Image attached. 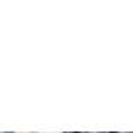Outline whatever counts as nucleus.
<instances>
[{
  "instance_id": "obj_1",
  "label": "nucleus",
  "mask_w": 133,
  "mask_h": 133,
  "mask_svg": "<svg viewBox=\"0 0 133 133\" xmlns=\"http://www.w3.org/2000/svg\"><path fill=\"white\" fill-rule=\"evenodd\" d=\"M6 133H12V132H6Z\"/></svg>"
}]
</instances>
